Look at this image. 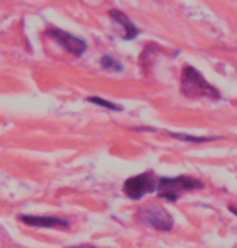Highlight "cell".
<instances>
[{"label":"cell","mask_w":237,"mask_h":248,"mask_svg":"<svg viewBox=\"0 0 237 248\" xmlns=\"http://www.w3.org/2000/svg\"><path fill=\"white\" fill-rule=\"evenodd\" d=\"M86 101H90V102H93V104H96V106L106 107V109H109V110H115V112H120V110H124V107H122V106H119V104H114V102H111V101H108V99H103V97H96V96H91V97H88Z\"/></svg>","instance_id":"obj_9"},{"label":"cell","mask_w":237,"mask_h":248,"mask_svg":"<svg viewBox=\"0 0 237 248\" xmlns=\"http://www.w3.org/2000/svg\"><path fill=\"white\" fill-rule=\"evenodd\" d=\"M180 90L187 97H206V99H220L221 94L215 86L203 78V75L193 67H184Z\"/></svg>","instance_id":"obj_1"},{"label":"cell","mask_w":237,"mask_h":248,"mask_svg":"<svg viewBox=\"0 0 237 248\" xmlns=\"http://www.w3.org/2000/svg\"><path fill=\"white\" fill-rule=\"evenodd\" d=\"M20 221L31 227H43V229H68L70 224L62 217L55 216H31V214H20Z\"/></svg>","instance_id":"obj_6"},{"label":"cell","mask_w":237,"mask_h":248,"mask_svg":"<svg viewBox=\"0 0 237 248\" xmlns=\"http://www.w3.org/2000/svg\"><path fill=\"white\" fill-rule=\"evenodd\" d=\"M171 137L184 140V141H190V143H205V141H211V140H218V138H205V137H190V135H182V133H169Z\"/></svg>","instance_id":"obj_10"},{"label":"cell","mask_w":237,"mask_h":248,"mask_svg":"<svg viewBox=\"0 0 237 248\" xmlns=\"http://www.w3.org/2000/svg\"><path fill=\"white\" fill-rule=\"evenodd\" d=\"M203 188V182L189 175H179V177H161L158 179V195L162 200L167 201H177L180 195L185 191H192Z\"/></svg>","instance_id":"obj_2"},{"label":"cell","mask_w":237,"mask_h":248,"mask_svg":"<svg viewBox=\"0 0 237 248\" xmlns=\"http://www.w3.org/2000/svg\"><path fill=\"white\" fill-rule=\"evenodd\" d=\"M101 67L104 70H109V72H122L124 70V65L119 63L117 60L114 57H111V55H104V57L101 59Z\"/></svg>","instance_id":"obj_8"},{"label":"cell","mask_w":237,"mask_h":248,"mask_svg":"<svg viewBox=\"0 0 237 248\" xmlns=\"http://www.w3.org/2000/svg\"><path fill=\"white\" fill-rule=\"evenodd\" d=\"M138 221L145 227L155 229L158 232H167L174 226V219L162 206L150 204L138 211Z\"/></svg>","instance_id":"obj_3"},{"label":"cell","mask_w":237,"mask_h":248,"mask_svg":"<svg viewBox=\"0 0 237 248\" xmlns=\"http://www.w3.org/2000/svg\"><path fill=\"white\" fill-rule=\"evenodd\" d=\"M156 188H158V179L151 170L130 177L124 184V193L130 200H142L145 195L156 191Z\"/></svg>","instance_id":"obj_4"},{"label":"cell","mask_w":237,"mask_h":248,"mask_svg":"<svg viewBox=\"0 0 237 248\" xmlns=\"http://www.w3.org/2000/svg\"><path fill=\"white\" fill-rule=\"evenodd\" d=\"M109 16L112 18L115 23H119V25L124 28V39L132 41V39H135V37L138 36V32H140V31H138V28L133 25L132 20H130L125 13L112 8V10H109Z\"/></svg>","instance_id":"obj_7"},{"label":"cell","mask_w":237,"mask_h":248,"mask_svg":"<svg viewBox=\"0 0 237 248\" xmlns=\"http://www.w3.org/2000/svg\"><path fill=\"white\" fill-rule=\"evenodd\" d=\"M49 36L52 37V39L57 41V43L62 46V47L67 50V52L77 55V57H80V55L85 54L86 43L83 39H80V37L68 34V32H65L62 30H50Z\"/></svg>","instance_id":"obj_5"}]
</instances>
